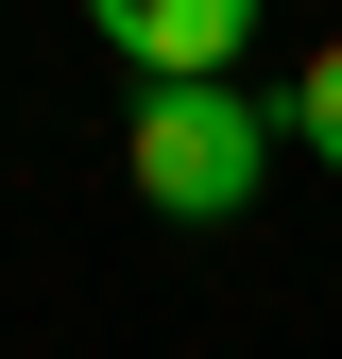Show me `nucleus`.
<instances>
[{
  "label": "nucleus",
  "instance_id": "f03ea898",
  "mask_svg": "<svg viewBox=\"0 0 342 359\" xmlns=\"http://www.w3.org/2000/svg\"><path fill=\"white\" fill-rule=\"evenodd\" d=\"M103 52H137L154 86H223V52H256V0H86Z\"/></svg>",
  "mask_w": 342,
  "mask_h": 359
},
{
  "label": "nucleus",
  "instance_id": "7ed1b4c3",
  "mask_svg": "<svg viewBox=\"0 0 342 359\" xmlns=\"http://www.w3.org/2000/svg\"><path fill=\"white\" fill-rule=\"evenodd\" d=\"M274 137H308V154L342 171V34H325L308 69H291V103H274Z\"/></svg>",
  "mask_w": 342,
  "mask_h": 359
},
{
  "label": "nucleus",
  "instance_id": "f257e3e1",
  "mask_svg": "<svg viewBox=\"0 0 342 359\" xmlns=\"http://www.w3.org/2000/svg\"><path fill=\"white\" fill-rule=\"evenodd\" d=\"M120 154H137V189H154L171 222H240L256 171H274V103H240V86H154Z\"/></svg>",
  "mask_w": 342,
  "mask_h": 359
}]
</instances>
